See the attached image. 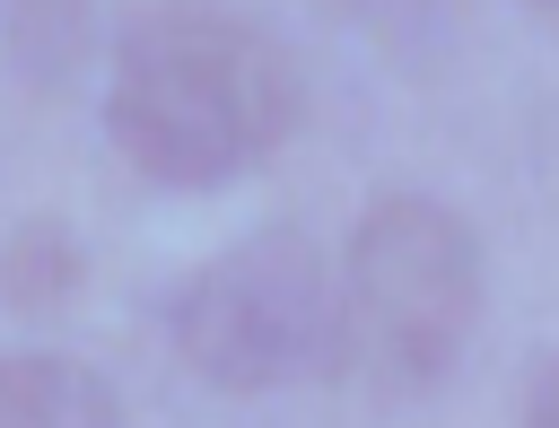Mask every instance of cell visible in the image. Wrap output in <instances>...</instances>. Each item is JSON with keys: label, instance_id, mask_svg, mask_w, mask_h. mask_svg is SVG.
<instances>
[{"label": "cell", "instance_id": "cell-1", "mask_svg": "<svg viewBox=\"0 0 559 428\" xmlns=\"http://www.w3.org/2000/svg\"><path fill=\"white\" fill-rule=\"evenodd\" d=\"M105 131L148 183L218 192L297 131V61L245 17L157 9L114 44Z\"/></svg>", "mask_w": 559, "mask_h": 428}, {"label": "cell", "instance_id": "cell-2", "mask_svg": "<svg viewBox=\"0 0 559 428\" xmlns=\"http://www.w3.org/2000/svg\"><path fill=\"white\" fill-rule=\"evenodd\" d=\"M480 236L437 192H376L349 227L332 288V358L376 393H428L463 367L480 332Z\"/></svg>", "mask_w": 559, "mask_h": 428}, {"label": "cell", "instance_id": "cell-3", "mask_svg": "<svg viewBox=\"0 0 559 428\" xmlns=\"http://www.w3.org/2000/svg\"><path fill=\"white\" fill-rule=\"evenodd\" d=\"M175 358L218 393H271L332 358V271L306 227H253L175 297Z\"/></svg>", "mask_w": 559, "mask_h": 428}, {"label": "cell", "instance_id": "cell-4", "mask_svg": "<svg viewBox=\"0 0 559 428\" xmlns=\"http://www.w3.org/2000/svg\"><path fill=\"white\" fill-rule=\"evenodd\" d=\"M0 428H122V402L96 367L61 349H9L0 358Z\"/></svg>", "mask_w": 559, "mask_h": 428}, {"label": "cell", "instance_id": "cell-5", "mask_svg": "<svg viewBox=\"0 0 559 428\" xmlns=\"http://www.w3.org/2000/svg\"><path fill=\"white\" fill-rule=\"evenodd\" d=\"M79 271H87V253H79V236H70L61 218H17V236L0 245V297H9L17 314L70 306V297H79Z\"/></svg>", "mask_w": 559, "mask_h": 428}, {"label": "cell", "instance_id": "cell-6", "mask_svg": "<svg viewBox=\"0 0 559 428\" xmlns=\"http://www.w3.org/2000/svg\"><path fill=\"white\" fill-rule=\"evenodd\" d=\"M524 428H559V358L533 376V393H524Z\"/></svg>", "mask_w": 559, "mask_h": 428}, {"label": "cell", "instance_id": "cell-7", "mask_svg": "<svg viewBox=\"0 0 559 428\" xmlns=\"http://www.w3.org/2000/svg\"><path fill=\"white\" fill-rule=\"evenodd\" d=\"M524 9H542V17H550V26H559V0H524Z\"/></svg>", "mask_w": 559, "mask_h": 428}, {"label": "cell", "instance_id": "cell-8", "mask_svg": "<svg viewBox=\"0 0 559 428\" xmlns=\"http://www.w3.org/2000/svg\"><path fill=\"white\" fill-rule=\"evenodd\" d=\"M332 9H358V0H332Z\"/></svg>", "mask_w": 559, "mask_h": 428}]
</instances>
